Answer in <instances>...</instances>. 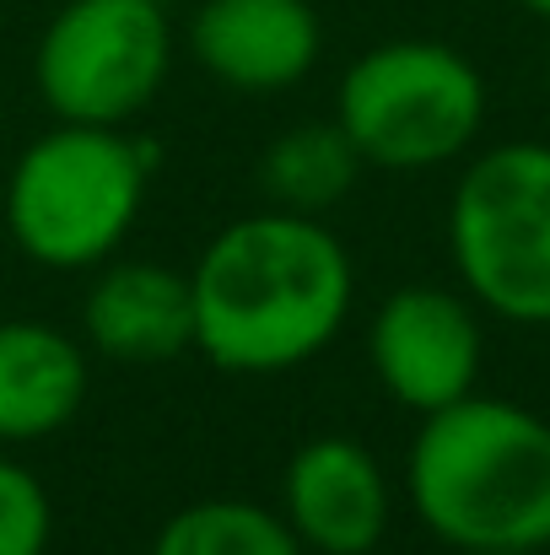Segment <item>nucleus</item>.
I'll use <instances>...</instances> for the list:
<instances>
[{
	"instance_id": "nucleus-1",
	"label": "nucleus",
	"mask_w": 550,
	"mask_h": 555,
	"mask_svg": "<svg viewBox=\"0 0 550 555\" xmlns=\"http://www.w3.org/2000/svg\"><path fill=\"white\" fill-rule=\"evenodd\" d=\"M194 351L221 372H292L351 319L357 270L324 216L254 210L221 227L189 270Z\"/></svg>"
},
{
	"instance_id": "nucleus-2",
	"label": "nucleus",
	"mask_w": 550,
	"mask_h": 555,
	"mask_svg": "<svg viewBox=\"0 0 550 555\" xmlns=\"http://www.w3.org/2000/svg\"><path fill=\"white\" fill-rule=\"evenodd\" d=\"M405 496L453 551H550V421L491 393L421 415Z\"/></svg>"
},
{
	"instance_id": "nucleus-3",
	"label": "nucleus",
	"mask_w": 550,
	"mask_h": 555,
	"mask_svg": "<svg viewBox=\"0 0 550 555\" xmlns=\"http://www.w3.org/2000/svg\"><path fill=\"white\" fill-rule=\"evenodd\" d=\"M157 152L125 125H54L5 179V232L43 270H98L141 221Z\"/></svg>"
},
{
	"instance_id": "nucleus-4",
	"label": "nucleus",
	"mask_w": 550,
	"mask_h": 555,
	"mask_svg": "<svg viewBox=\"0 0 550 555\" xmlns=\"http://www.w3.org/2000/svg\"><path fill=\"white\" fill-rule=\"evenodd\" d=\"M335 125L367 168L426 173L464 157L486 125V76L470 54L432 38H394L351 60Z\"/></svg>"
},
{
	"instance_id": "nucleus-5",
	"label": "nucleus",
	"mask_w": 550,
	"mask_h": 555,
	"mask_svg": "<svg viewBox=\"0 0 550 555\" xmlns=\"http://www.w3.org/2000/svg\"><path fill=\"white\" fill-rule=\"evenodd\" d=\"M448 254L475 308L550 324V146L502 141L464 163L448 199Z\"/></svg>"
},
{
	"instance_id": "nucleus-6",
	"label": "nucleus",
	"mask_w": 550,
	"mask_h": 555,
	"mask_svg": "<svg viewBox=\"0 0 550 555\" xmlns=\"http://www.w3.org/2000/svg\"><path fill=\"white\" fill-rule=\"evenodd\" d=\"M174 70L163 0H65L33 54L38 98L65 125H130Z\"/></svg>"
},
{
	"instance_id": "nucleus-7",
	"label": "nucleus",
	"mask_w": 550,
	"mask_h": 555,
	"mask_svg": "<svg viewBox=\"0 0 550 555\" xmlns=\"http://www.w3.org/2000/svg\"><path fill=\"white\" fill-rule=\"evenodd\" d=\"M367 362H372L378 388L394 404L432 415V410L475 393V377L486 362L481 313L470 297H459L448 286H399L372 313Z\"/></svg>"
},
{
	"instance_id": "nucleus-8",
	"label": "nucleus",
	"mask_w": 550,
	"mask_h": 555,
	"mask_svg": "<svg viewBox=\"0 0 550 555\" xmlns=\"http://www.w3.org/2000/svg\"><path fill=\"white\" fill-rule=\"evenodd\" d=\"M281 518L319 555H372L388 534L394 496L378 453L357 437H314L286 459Z\"/></svg>"
},
{
	"instance_id": "nucleus-9",
	"label": "nucleus",
	"mask_w": 550,
	"mask_h": 555,
	"mask_svg": "<svg viewBox=\"0 0 550 555\" xmlns=\"http://www.w3.org/2000/svg\"><path fill=\"white\" fill-rule=\"evenodd\" d=\"M189 54L232 92H286L319 65L324 27L308 0H200Z\"/></svg>"
},
{
	"instance_id": "nucleus-10",
	"label": "nucleus",
	"mask_w": 550,
	"mask_h": 555,
	"mask_svg": "<svg viewBox=\"0 0 550 555\" xmlns=\"http://www.w3.org/2000/svg\"><path fill=\"white\" fill-rule=\"evenodd\" d=\"M87 346L114 362H168L194 351V292L189 275L157 259L98 264L81 302Z\"/></svg>"
},
{
	"instance_id": "nucleus-11",
	"label": "nucleus",
	"mask_w": 550,
	"mask_h": 555,
	"mask_svg": "<svg viewBox=\"0 0 550 555\" xmlns=\"http://www.w3.org/2000/svg\"><path fill=\"white\" fill-rule=\"evenodd\" d=\"M92 372L76 335L43 319H0V442H43L87 404Z\"/></svg>"
},
{
	"instance_id": "nucleus-12",
	"label": "nucleus",
	"mask_w": 550,
	"mask_h": 555,
	"mask_svg": "<svg viewBox=\"0 0 550 555\" xmlns=\"http://www.w3.org/2000/svg\"><path fill=\"white\" fill-rule=\"evenodd\" d=\"M362 168V152L351 146V135L341 125H292L286 135H276L265 146L259 184L270 194V205H281V210L324 216L351 194Z\"/></svg>"
},
{
	"instance_id": "nucleus-13",
	"label": "nucleus",
	"mask_w": 550,
	"mask_h": 555,
	"mask_svg": "<svg viewBox=\"0 0 550 555\" xmlns=\"http://www.w3.org/2000/svg\"><path fill=\"white\" fill-rule=\"evenodd\" d=\"M152 555H303V540L286 529L281 513L243 502V496H210L179 507L157 540Z\"/></svg>"
},
{
	"instance_id": "nucleus-14",
	"label": "nucleus",
	"mask_w": 550,
	"mask_h": 555,
	"mask_svg": "<svg viewBox=\"0 0 550 555\" xmlns=\"http://www.w3.org/2000/svg\"><path fill=\"white\" fill-rule=\"evenodd\" d=\"M49 540H54V502L43 480L27 464L0 459V555H49Z\"/></svg>"
},
{
	"instance_id": "nucleus-15",
	"label": "nucleus",
	"mask_w": 550,
	"mask_h": 555,
	"mask_svg": "<svg viewBox=\"0 0 550 555\" xmlns=\"http://www.w3.org/2000/svg\"><path fill=\"white\" fill-rule=\"evenodd\" d=\"M529 16H540V22H550V0H519Z\"/></svg>"
},
{
	"instance_id": "nucleus-16",
	"label": "nucleus",
	"mask_w": 550,
	"mask_h": 555,
	"mask_svg": "<svg viewBox=\"0 0 550 555\" xmlns=\"http://www.w3.org/2000/svg\"><path fill=\"white\" fill-rule=\"evenodd\" d=\"M459 555H546V551H459Z\"/></svg>"
},
{
	"instance_id": "nucleus-17",
	"label": "nucleus",
	"mask_w": 550,
	"mask_h": 555,
	"mask_svg": "<svg viewBox=\"0 0 550 555\" xmlns=\"http://www.w3.org/2000/svg\"><path fill=\"white\" fill-rule=\"evenodd\" d=\"M546 87H550V60H546Z\"/></svg>"
},
{
	"instance_id": "nucleus-18",
	"label": "nucleus",
	"mask_w": 550,
	"mask_h": 555,
	"mask_svg": "<svg viewBox=\"0 0 550 555\" xmlns=\"http://www.w3.org/2000/svg\"><path fill=\"white\" fill-rule=\"evenodd\" d=\"M0 135H5V114H0Z\"/></svg>"
}]
</instances>
